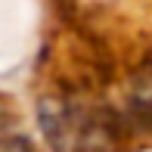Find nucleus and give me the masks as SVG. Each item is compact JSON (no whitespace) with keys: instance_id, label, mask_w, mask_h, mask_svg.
<instances>
[{"instance_id":"obj_1","label":"nucleus","mask_w":152,"mask_h":152,"mask_svg":"<svg viewBox=\"0 0 152 152\" xmlns=\"http://www.w3.org/2000/svg\"><path fill=\"white\" fill-rule=\"evenodd\" d=\"M40 130L56 152H102L112 143L109 115L62 99L40 106Z\"/></svg>"},{"instance_id":"obj_2","label":"nucleus","mask_w":152,"mask_h":152,"mask_svg":"<svg viewBox=\"0 0 152 152\" xmlns=\"http://www.w3.org/2000/svg\"><path fill=\"white\" fill-rule=\"evenodd\" d=\"M127 102L134 109V115L140 121L152 124V68L149 72H140L130 84V93H127Z\"/></svg>"},{"instance_id":"obj_3","label":"nucleus","mask_w":152,"mask_h":152,"mask_svg":"<svg viewBox=\"0 0 152 152\" xmlns=\"http://www.w3.org/2000/svg\"><path fill=\"white\" fill-rule=\"evenodd\" d=\"M0 152H28V146H25L22 137H10L0 130Z\"/></svg>"}]
</instances>
